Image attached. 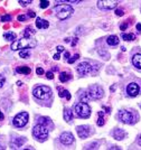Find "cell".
I'll return each instance as SVG.
<instances>
[{
  "instance_id": "obj_1",
  "label": "cell",
  "mask_w": 141,
  "mask_h": 150,
  "mask_svg": "<svg viewBox=\"0 0 141 150\" xmlns=\"http://www.w3.org/2000/svg\"><path fill=\"white\" fill-rule=\"evenodd\" d=\"M53 13L59 20H65L73 15L74 10L70 5H56L53 8Z\"/></svg>"
},
{
  "instance_id": "obj_43",
  "label": "cell",
  "mask_w": 141,
  "mask_h": 150,
  "mask_svg": "<svg viewBox=\"0 0 141 150\" xmlns=\"http://www.w3.org/2000/svg\"><path fill=\"white\" fill-rule=\"evenodd\" d=\"M59 57H61V55H59V53H57L56 55H54V59H56V61H58V59H59Z\"/></svg>"
},
{
  "instance_id": "obj_33",
  "label": "cell",
  "mask_w": 141,
  "mask_h": 150,
  "mask_svg": "<svg viewBox=\"0 0 141 150\" xmlns=\"http://www.w3.org/2000/svg\"><path fill=\"white\" fill-rule=\"evenodd\" d=\"M96 148H99V144H97V142H94V144H87V146L85 147V149H96Z\"/></svg>"
},
{
  "instance_id": "obj_10",
  "label": "cell",
  "mask_w": 141,
  "mask_h": 150,
  "mask_svg": "<svg viewBox=\"0 0 141 150\" xmlns=\"http://www.w3.org/2000/svg\"><path fill=\"white\" fill-rule=\"evenodd\" d=\"M96 4L100 9H113V8H116L119 2L116 0H100Z\"/></svg>"
},
{
  "instance_id": "obj_40",
  "label": "cell",
  "mask_w": 141,
  "mask_h": 150,
  "mask_svg": "<svg viewBox=\"0 0 141 150\" xmlns=\"http://www.w3.org/2000/svg\"><path fill=\"white\" fill-rule=\"evenodd\" d=\"M116 13L118 15V16H123V11H122L121 9H116Z\"/></svg>"
},
{
  "instance_id": "obj_8",
  "label": "cell",
  "mask_w": 141,
  "mask_h": 150,
  "mask_svg": "<svg viewBox=\"0 0 141 150\" xmlns=\"http://www.w3.org/2000/svg\"><path fill=\"white\" fill-rule=\"evenodd\" d=\"M119 119L121 120V122L125 123V125H132V123L135 122L133 114L131 112H129V111H127V110H121L119 112Z\"/></svg>"
},
{
  "instance_id": "obj_39",
  "label": "cell",
  "mask_w": 141,
  "mask_h": 150,
  "mask_svg": "<svg viewBox=\"0 0 141 150\" xmlns=\"http://www.w3.org/2000/svg\"><path fill=\"white\" fill-rule=\"evenodd\" d=\"M35 16H36V13H34V11H28V17H32V18H35Z\"/></svg>"
},
{
  "instance_id": "obj_49",
  "label": "cell",
  "mask_w": 141,
  "mask_h": 150,
  "mask_svg": "<svg viewBox=\"0 0 141 150\" xmlns=\"http://www.w3.org/2000/svg\"><path fill=\"white\" fill-rule=\"evenodd\" d=\"M0 149H5V147H4V144H0Z\"/></svg>"
},
{
  "instance_id": "obj_7",
  "label": "cell",
  "mask_w": 141,
  "mask_h": 150,
  "mask_svg": "<svg viewBox=\"0 0 141 150\" xmlns=\"http://www.w3.org/2000/svg\"><path fill=\"white\" fill-rule=\"evenodd\" d=\"M87 93L90 95V98L92 100H97V99H101L104 95V91L101 86L99 85H91L89 90H87Z\"/></svg>"
},
{
  "instance_id": "obj_23",
  "label": "cell",
  "mask_w": 141,
  "mask_h": 150,
  "mask_svg": "<svg viewBox=\"0 0 141 150\" xmlns=\"http://www.w3.org/2000/svg\"><path fill=\"white\" fill-rule=\"evenodd\" d=\"M58 91H59V98H64L66 96L67 100H70V93L67 91V90H61V88H58Z\"/></svg>"
},
{
  "instance_id": "obj_4",
  "label": "cell",
  "mask_w": 141,
  "mask_h": 150,
  "mask_svg": "<svg viewBox=\"0 0 141 150\" xmlns=\"http://www.w3.org/2000/svg\"><path fill=\"white\" fill-rule=\"evenodd\" d=\"M32 94L35 98H37L39 100H47L51 96V90L46 85H40L34 88Z\"/></svg>"
},
{
  "instance_id": "obj_30",
  "label": "cell",
  "mask_w": 141,
  "mask_h": 150,
  "mask_svg": "<svg viewBox=\"0 0 141 150\" xmlns=\"http://www.w3.org/2000/svg\"><path fill=\"white\" fill-rule=\"evenodd\" d=\"M78 58H80V55H78V54H75L72 58H68V59H67V63H68V64H73V63L75 62V61H77Z\"/></svg>"
},
{
  "instance_id": "obj_15",
  "label": "cell",
  "mask_w": 141,
  "mask_h": 150,
  "mask_svg": "<svg viewBox=\"0 0 141 150\" xmlns=\"http://www.w3.org/2000/svg\"><path fill=\"white\" fill-rule=\"evenodd\" d=\"M112 134H113V137L116 138V140H123L124 138H125V136H127V133L123 131L122 129H114L113 130V132H112Z\"/></svg>"
},
{
  "instance_id": "obj_20",
  "label": "cell",
  "mask_w": 141,
  "mask_h": 150,
  "mask_svg": "<svg viewBox=\"0 0 141 150\" xmlns=\"http://www.w3.org/2000/svg\"><path fill=\"white\" fill-rule=\"evenodd\" d=\"M16 72L18 73V74H29L30 72H32V69H29L28 66H19V67H17L16 69Z\"/></svg>"
},
{
  "instance_id": "obj_6",
  "label": "cell",
  "mask_w": 141,
  "mask_h": 150,
  "mask_svg": "<svg viewBox=\"0 0 141 150\" xmlns=\"http://www.w3.org/2000/svg\"><path fill=\"white\" fill-rule=\"evenodd\" d=\"M28 118H29V115H28V113L27 112H20L18 113L13 120V125L16 127V128H24L26 125H27V122H28Z\"/></svg>"
},
{
  "instance_id": "obj_42",
  "label": "cell",
  "mask_w": 141,
  "mask_h": 150,
  "mask_svg": "<svg viewBox=\"0 0 141 150\" xmlns=\"http://www.w3.org/2000/svg\"><path fill=\"white\" fill-rule=\"evenodd\" d=\"M57 52H58V53H61V52H64V47H63V46H58V47H57Z\"/></svg>"
},
{
  "instance_id": "obj_27",
  "label": "cell",
  "mask_w": 141,
  "mask_h": 150,
  "mask_svg": "<svg viewBox=\"0 0 141 150\" xmlns=\"http://www.w3.org/2000/svg\"><path fill=\"white\" fill-rule=\"evenodd\" d=\"M29 56H30V52H29V50H24L19 53V57H21V58H28Z\"/></svg>"
},
{
  "instance_id": "obj_13",
  "label": "cell",
  "mask_w": 141,
  "mask_h": 150,
  "mask_svg": "<svg viewBox=\"0 0 141 150\" xmlns=\"http://www.w3.org/2000/svg\"><path fill=\"white\" fill-rule=\"evenodd\" d=\"M139 91H140V88L138 86V84H135V83H130L127 88V93L130 96H137Z\"/></svg>"
},
{
  "instance_id": "obj_26",
  "label": "cell",
  "mask_w": 141,
  "mask_h": 150,
  "mask_svg": "<svg viewBox=\"0 0 141 150\" xmlns=\"http://www.w3.org/2000/svg\"><path fill=\"white\" fill-rule=\"evenodd\" d=\"M122 38L124 39V40H128V42H130V40H133L135 38V36L133 35V34H122Z\"/></svg>"
},
{
  "instance_id": "obj_38",
  "label": "cell",
  "mask_w": 141,
  "mask_h": 150,
  "mask_svg": "<svg viewBox=\"0 0 141 150\" xmlns=\"http://www.w3.org/2000/svg\"><path fill=\"white\" fill-rule=\"evenodd\" d=\"M36 73L38 75H43L44 74V69H42V67H37V69H36Z\"/></svg>"
},
{
  "instance_id": "obj_3",
  "label": "cell",
  "mask_w": 141,
  "mask_h": 150,
  "mask_svg": "<svg viewBox=\"0 0 141 150\" xmlns=\"http://www.w3.org/2000/svg\"><path fill=\"white\" fill-rule=\"evenodd\" d=\"M48 133H49V129L46 125H43L40 123L36 125L32 129V136L38 142L46 141L47 138H48Z\"/></svg>"
},
{
  "instance_id": "obj_34",
  "label": "cell",
  "mask_w": 141,
  "mask_h": 150,
  "mask_svg": "<svg viewBox=\"0 0 141 150\" xmlns=\"http://www.w3.org/2000/svg\"><path fill=\"white\" fill-rule=\"evenodd\" d=\"M19 4H20V6L21 7H26V6H28L29 4H32V0H19Z\"/></svg>"
},
{
  "instance_id": "obj_44",
  "label": "cell",
  "mask_w": 141,
  "mask_h": 150,
  "mask_svg": "<svg viewBox=\"0 0 141 150\" xmlns=\"http://www.w3.org/2000/svg\"><path fill=\"white\" fill-rule=\"evenodd\" d=\"M64 57L66 58V59H68V57H70V53H68V52H66V53H65V55H64Z\"/></svg>"
},
{
  "instance_id": "obj_31",
  "label": "cell",
  "mask_w": 141,
  "mask_h": 150,
  "mask_svg": "<svg viewBox=\"0 0 141 150\" xmlns=\"http://www.w3.org/2000/svg\"><path fill=\"white\" fill-rule=\"evenodd\" d=\"M49 6V1H47V0H42L40 1V5H39V7L42 8V9H45V8H47V7Z\"/></svg>"
},
{
  "instance_id": "obj_25",
  "label": "cell",
  "mask_w": 141,
  "mask_h": 150,
  "mask_svg": "<svg viewBox=\"0 0 141 150\" xmlns=\"http://www.w3.org/2000/svg\"><path fill=\"white\" fill-rule=\"evenodd\" d=\"M97 114H99V119H97V121H96V123H97L99 127H102V125H104V117H103V112L102 111H100Z\"/></svg>"
},
{
  "instance_id": "obj_28",
  "label": "cell",
  "mask_w": 141,
  "mask_h": 150,
  "mask_svg": "<svg viewBox=\"0 0 141 150\" xmlns=\"http://www.w3.org/2000/svg\"><path fill=\"white\" fill-rule=\"evenodd\" d=\"M34 33H35V30H32V28H27L24 33V36H25V38H32V35Z\"/></svg>"
},
{
  "instance_id": "obj_24",
  "label": "cell",
  "mask_w": 141,
  "mask_h": 150,
  "mask_svg": "<svg viewBox=\"0 0 141 150\" xmlns=\"http://www.w3.org/2000/svg\"><path fill=\"white\" fill-rule=\"evenodd\" d=\"M70 77H72V76H70L68 73H66V72H63V73H61V75H59V80H61V82H63V83H64V82H67Z\"/></svg>"
},
{
  "instance_id": "obj_35",
  "label": "cell",
  "mask_w": 141,
  "mask_h": 150,
  "mask_svg": "<svg viewBox=\"0 0 141 150\" xmlns=\"http://www.w3.org/2000/svg\"><path fill=\"white\" fill-rule=\"evenodd\" d=\"M17 19H18V21H26L28 19V16H26V15H19Z\"/></svg>"
},
{
  "instance_id": "obj_47",
  "label": "cell",
  "mask_w": 141,
  "mask_h": 150,
  "mask_svg": "<svg viewBox=\"0 0 141 150\" xmlns=\"http://www.w3.org/2000/svg\"><path fill=\"white\" fill-rule=\"evenodd\" d=\"M137 29H138V30H141V24H138V25H137Z\"/></svg>"
},
{
  "instance_id": "obj_32",
  "label": "cell",
  "mask_w": 141,
  "mask_h": 150,
  "mask_svg": "<svg viewBox=\"0 0 141 150\" xmlns=\"http://www.w3.org/2000/svg\"><path fill=\"white\" fill-rule=\"evenodd\" d=\"M0 20H1V21H4V23H6V21H10V20H11V16H10V15H4V16H1Z\"/></svg>"
},
{
  "instance_id": "obj_16",
  "label": "cell",
  "mask_w": 141,
  "mask_h": 150,
  "mask_svg": "<svg viewBox=\"0 0 141 150\" xmlns=\"http://www.w3.org/2000/svg\"><path fill=\"white\" fill-rule=\"evenodd\" d=\"M48 26H49V24H48L47 20H44V19L39 18V17L36 18V27H37L38 29H43V28H44V29H47Z\"/></svg>"
},
{
  "instance_id": "obj_22",
  "label": "cell",
  "mask_w": 141,
  "mask_h": 150,
  "mask_svg": "<svg viewBox=\"0 0 141 150\" xmlns=\"http://www.w3.org/2000/svg\"><path fill=\"white\" fill-rule=\"evenodd\" d=\"M4 38H5L6 40H8V42H13V39L17 38V35H16L15 33H13V31H7V33L4 34Z\"/></svg>"
},
{
  "instance_id": "obj_36",
  "label": "cell",
  "mask_w": 141,
  "mask_h": 150,
  "mask_svg": "<svg viewBox=\"0 0 141 150\" xmlns=\"http://www.w3.org/2000/svg\"><path fill=\"white\" fill-rule=\"evenodd\" d=\"M46 77H47L48 80H53V79H54V73L51 72V71H49V72H47V73H46Z\"/></svg>"
},
{
  "instance_id": "obj_41",
  "label": "cell",
  "mask_w": 141,
  "mask_h": 150,
  "mask_svg": "<svg viewBox=\"0 0 141 150\" xmlns=\"http://www.w3.org/2000/svg\"><path fill=\"white\" fill-rule=\"evenodd\" d=\"M127 27H128V24H122V25L120 26L121 30H124V29H127Z\"/></svg>"
},
{
  "instance_id": "obj_9",
  "label": "cell",
  "mask_w": 141,
  "mask_h": 150,
  "mask_svg": "<svg viewBox=\"0 0 141 150\" xmlns=\"http://www.w3.org/2000/svg\"><path fill=\"white\" fill-rule=\"evenodd\" d=\"M76 71L81 76H85V75L91 74V73L93 72V67H92V65H91L90 63L82 62L77 65Z\"/></svg>"
},
{
  "instance_id": "obj_17",
  "label": "cell",
  "mask_w": 141,
  "mask_h": 150,
  "mask_svg": "<svg viewBox=\"0 0 141 150\" xmlns=\"http://www.w3.org/2000/svg\"><path fill=\"white\" fill-rule=\"evenodd\" d=\"M132 64L135 67L141 69V54H135V56L132 57Z\"/></svg>"
},
{
  "instance_id": "obj_21",
  "label": "cell",
  "mask_w": 141,
  "mask_h": 150,
  "mask_svg": "<svg viewBox=\"0 0 141 150\" xmlns=\"http://www.w3.org/2000/svg\"><path fill=\"white\" fill-rule=\"evenodd\" d=\"M64 119L66 122H72L73 120V113H72V110L70 109H65L64 111Z\"/></svg>"
},
{
  "instance_id": "obj_37",
  "label": "cell",
  "mask_w": 141,
  "mask_h": 150,
  "mask_svg": "<svg viewBox=\"0 0 141 150\" xmlns=\"http://www.w3.org/2000/svg\"><path fill=\"white\" fill-rule=\"evenodd\" d=\"M5 82H6V79H5V76H2V75H0V88L4 86V84H5Z\"/></svg>"
},
{
  "instance_id": "obj_45",
  "label": "cell",
  "mask_w": 141,
  "mask_h": 150,
  "mask_svg": "<svg viewBox=\"0 0 141 150\" xmlns=\"http://www.w3.org/2000/svg\"><path fill=\"white\" fill-rule=\"evenodd\" d=\"M77 40H78L77 38H74V40H73V43H72V46H75V44L77 43Z\"/></svg>"
},
{
  "instance_id": "obj_29",
  "label": "cell",
  "mask_w": 141,
  "mask_h": 150,
  "mask_svg": "<svg viewBox=\"0 0 141 150\" xmlns=\"http://www.w3.org/2000/svg\"><path fill=\"white\" fill-rule=\"evenodd\" d=\"M81 100H82V102H87V101L90 100V95H89V93H82L81 94Z\"/></svg>"
},
{
  "instance_id": "obj_18",
  "label": "cell",
  "mask_w": 141,
  "mask_h": 150,
  "mask_svg": "<svg viewBox=\"0 0 141 150\" xmlns=\"http://www.w3.org/2000/svg\"><path fill=\"white\" fill-rule=\"evenodd\" d=\"M38 123L43 125H49V127H54V125L51 123V121L49 118H47V117H39L38 118Z\"/></svg>"
},
{
  "instance_id": "obj_12",
  "label": "cell",
  "mask_w": 141,
  "mask_h": 150,
  "mask_svg": "<svg viewBox=\"0 0 141 150\" xmlns=\"http://www.w3.org/2000/svg\"><path fill=\"white\" fill-rule=\"evenodd\" d=\"M59 141L65 146H70L74 142V137L70 132H64L59 136Z\"/></svg>"
},
{
  "instance_id": "obj_5",
  "label": "cell",
  "mask_w": 141,
  "mask_h": 150,
  "mask_svg": "<svg viewBox=\"0 0 141 150\" xmlns=\"http://www.w3.org/2000/svg\"><path fill=\"white\" fill-rule=\"evenodd\" d=\"M74 111L80 118H83V119H87V118H90L91 115L90 105L87 103H84V102L77 103L75 108H74Z\"/></svg>"
},
{
  "instance_id": "obj_11",
  "label": "cell",
  "mask_w": 141,
  "mask_h": 150,
  "mask_svg": "<svg viewBox=\"0 0 141 150\" xmlns=\"http://www.w3.org/2000/svg\"><path fill=\"white\" fill-rule=\"evenodd\" d=\"M91 128L90 125H80L76 128L77 134L80 136V138L82 139H86L91 134Z\"/></svg>"
},
{
  "instance_id": "obj_48",
  "label": "cell",
  "mask_w": 141,
  "mask_h": 150,
  "mask_svg": "<svg viewBox=\"0 0 141 150\" xmlns=\"http://www.w3.org/2000/svg\"><path fill=\"white\" fill-rule=\"evenodd\" d=\"M138 144H140V146H141V137L139 138V140H138Z\"/></svg>"
},
{
  "instance_id": "obj_14",
  "label": "cell",
  "mask_w": 141,
  "mask_h": 150,
  "mask_svg": "<svg viewBox=\"0 0 141 150\" xmlns=\"http://www.w3.org/2000/svg\"><path fill=\"white\" fill-rule=\"evenodd\" d=\"M25 142H26V138H24V137L15 138L13 141L10 142V148H11V149H18V148L21 147Z\"/></svg>"
},
{
  "instance_id": "obj_46",
  "label": "cell",
  "mask_w": 141,
  "mask_h": 150,
  "mask_svg": "<svg viewBox=\"0 0 141 150\" xmlns=\"http://www.w3.org/2000/svg\"><path fill=\"white\" fill-rule=\"evenodd\" d=\"M5 119V115H4V113L0 111V120H4Z\"/></svg>"
},
{
  "instance_id": "obj_2",
  "label": "cell",
  "mask_w": 141,
  "mask_h": 150,
  "mask_svg": "<svg viewBox=\"0 0 141 150\" xmlns=\"http://www.w3.org/2000/svg\"><path fill=\"white\" fill-rule=\"evenodd\" d=\"M37 45V42L32 38H21V39H17L15 40L10 48L13 50H29V48H34Z\"/></svg>"
},
{
  "instance_id": "obj_19",
  "label": "cell",
  "mask_w": 141,
  "mask_h": 150,
  "mask_svg": "<svg viewBox=\"0 0 141 150\" xmlns=\"http://www.w3.org/2000/svg\"><path fill=\"white\" fill-rule=\"evenodd\" d=\"M106 43L110 45V46H116V45L119 44V38L116 37V35H111L108 37L106 39Z\"/></svg>"
}]
</instances>
